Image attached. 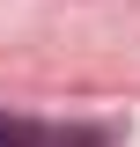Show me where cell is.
Listing matches in <instances>:
<instances>
[{"instance_id": "1", "label": "cell", "mask_w": 140, "mask_h": 147, "mask_svg": "<svg viewBox=\"0 0 140 147\" xmlns=\"http://www.w3.org/2000/svg\"><path fill=\"white\" fill-rule=\"evenodd\" d=\"M0 147H44V125H37V118H15V110H0Z\"/></svg>"}]
</instances>
